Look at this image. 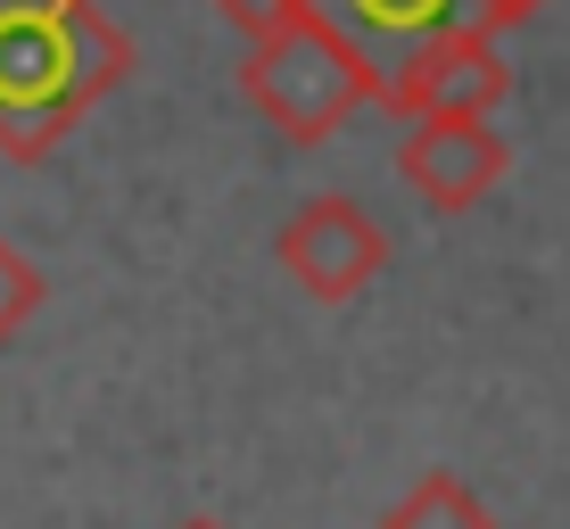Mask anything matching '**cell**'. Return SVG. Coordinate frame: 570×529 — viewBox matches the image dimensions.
Instances as JSON below:
<instances>
[{
    "mask_svg": "<svg viewBox=\"0 0 570 529\" xmlns=\"http://www.w3.org/2000/svg\"><path fill=\"white\" fill-rule=\"evenodd\" d=\"M397 174L414 183L422 207L463 215L513 174V141H504L497 125H414L397 141Z\"/></svg>",
    "mask_w": 570,
    "mask_h": 529,
    "instance_id": "cell-5",
    "label": "cell"
},
{
    "mask_svg": "<svg viewBox=\"0 0 570 529\" xmlns=\"http://www.w3.org/2000/svg\"><path fill=\"white\" fill-rule=\"evenodd\" d=\"M174 529H232V521H215V513H183Z\"/></svg>",
    "mask_w": 570,
    "mask_h": 529,
    "instance_id": "cell-11",
    "label": "cell"
},
{
    "mask_svg": "<svg viewBox=\"0 0 570 529\" xmlns=\"http://www.w3.org/2000/svg\"><path fill=\"white\" fill-rule=\"evenodd\" d=\"M240 100L289 141H331L356 108L389 100V75L372 67V50L340 26L331 9L298 17V26L265 33L240 50Z\"/></svg>",
    "mask_w": 570,
    "mask_h": 529,
    "instance_id": "cell-2",
    "label": "cell"
},
{
    "mask_svg": "<svg viewBox=\"0 0 570 529\" xmlns=\"http://www.w3.org/2000/svg\"><path fill=\"white\" fill-rule=\"evenodd\" d=\"M132 75V33L100 0H0V158L42 166Z\"/></svg>",
    "mask_w": 570,
    "mask_h": 529,
    "instance_id": "cell-1",
    "label": "cell"
},
{
    "mask_svg": "<svg viewBox=\"0 0 570 529\" xmlns=\"http://www.w3.org/2000/svg\"><path fill=\"white\" fill-rule=\"evenodd\" d=\"M314 9H323V0H215V17H232L248 42H265V33L298 26V17H314Z\"/></svg>",
    "mask_w": 570,
    "mask_h": 529,
    "instance_id": "cell-9",
    "label": "cell"
},
{
    "mask_svg": "<svg viewBox=\"0 0 570 529\" xmlns=\"http://www.w3.org/2000/svg\"><path fill=\"white\" fill-rule=\"evenodd\" d=\"M273 265H282L314 306H347V298H364V290L381 282L389 232L372 224L364 199H347V190H314V199H298V215L273 232Z\"/></svg>",
    "mask_w": 570,
    "mask_h": 529,
    "instance_id": "cell-4",
    "label": "cell"
},
{
    "mask_svg": "<svg viewBox=\"0 0 570 529\" xmlns=\"http://www.w3.org/2000/svg\"><path fill=\"white\" fill-rule=\"evenodd\" d=\"M347 17H356L364 33H414V42H430V33L455 26V0H347Z\"/></svg>",
    "mask_w": 570,
    "mask_h": 529,
    "instance_id": "cell-8",
    "label": "cell"
},
{
    "mask_svg": "<svg viewBox=\"0 0 570 529\" xmlns=\"http://www.w3.org/2000/svg\"><path fill=\"white\" fill-rule=\"evenodd\" d=\"M538 9H546V0H471V26H480V33H513Z\"/></svg>",
    "mask_w": 570,
    "mask_h": 529,
    "instance_id": "cell-10",
    "label": "cell"
},
{
    "mask_svg": "<svg viewBox=\"0 0 570 529\" xmlns=\"http://www.w3.org/2000/svg\"><path fill=\"white\" fill-rule=\"evenodd\" d=\"M381 529H497V513H488V497H480L463 472L430 463V472L381 513Z\"/></svg>",
    "mask_w": 570,
    "mask_h": 529,
    "instance_id": "cell-6",
    "label": "cell"
},
{
    "mask_svg": "<svg viewBox=\"0 0 570 529\" xmlns=\"http://www.w3.org/2000/svg\"><path fill=\"white\" fill-rule=\"evenodd\" d=\"M42 298H50V282H42V265L26 257V248L0 232V340H17L33 315H42Z\"/></svg>",
    "mask_w": 570,
    "mask_h": 529,
    "instance_id": "cell-7",
    "label": "cell"
},
{
    "mask_svg": "<svg viewBox=\"0 0 570 529\" xmlns=\"http://www.w3.org/2000/svg\"><path fill=\"white\" fill-rule=\"evenodd\" d=\"M504 91H513L504 42H497V33H480V26L463 17V26L430 33V42H414V50L397 58L381 108L414 116V125H488Z\"/></svg>",
    "mask_w": 570,
    "mask_h": 529,
    "instance_id": "cell-3",
    "label": "cell"
}]
</instances>
